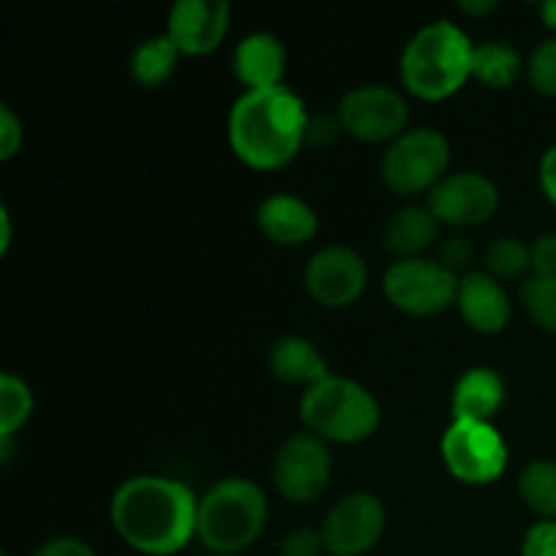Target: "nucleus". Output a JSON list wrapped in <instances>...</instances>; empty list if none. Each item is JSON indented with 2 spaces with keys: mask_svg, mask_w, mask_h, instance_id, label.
<instances>
[{
  "mask_svg": "<svg viewBox=\"0 0 556 556\" xmlns=\"http://www.w3.org/2000/svg\"><path fill=\"white\" fill-rule=\"evenodd\" d=\"M269 503L258 483L248 478H226L199 500L195 535L210 552L239 554L261 538Z\"/></svg>",
  "mask_w": 556,
  "mask_h": 556,
  "instance_id": "nucleus-4",
  "label": "nucleus"
},
{
  "mask_svg": "<svg viewBox=\"0 0 556 556\" xmlns=\"http://www.w3.org/2000/svg\"><path fill=\"white\" fill-rule=\"evenodd\" d=\"M258 226L271 242L293 248V244H304L315 237L318 217L296 195L277 193L258 206Z\"/></svg>",
  "mask_w": 556,
  "mask_h": 556,
  "instance_id": "nucleus-17",
  "label": "nucleus"
},
{
  "mask_svg": "<svg viewBox=\"0 0 556 556\" xmlns=\"http://www.w3.org/2000/svg\"><path fill=\"white\" fill-rule=\"evenodd\" d=\"M519 492L535 514L556 519V462H532L519 478Z\"/></svg>",
  "mask_w": 556,
  "mask_h": 556,
  "instance_id": "nucleus-23",
  "label": "nucleus"
},
{
  "mask_svg": "<svg viewBox=\"0 0 556 556\" xmlns=\"http://www.w3.org/2000/svg\"><path fill=\"white\" fill-rule=\"evenodd\" d=\"M541 14H543V22H546L552 30H556V0H548V3H543Z\"/></svg>",
  "mask_w": 556,
  "mask_h": 556,
  "instance_id": "nucleus-38",
  "label": "nucleus"
},
{
  "mask_svg": "<svg viewBox=\"0 0 556 556\" xmlns=\"http://www.w3.org/2000/svg\"><path fill=\"white\" fill-rule=\"evenodd\" d=\"M521 299L541 329L554 331L556 334V277H532L521 288Z\"/></svg>",
  "mask_w": 556,
  "mask_h": 556,
  "instance_id": "nucleus-26",
  "label": "nucleus"
},
{
  "mask_svg": "<svg viewBox=\"0 0 556 556\" xmlns=\"http://www.w3.org/2000/svg\"><path fill=\"white\" fill-rule=\"evenodd\" d=\"M33 556H96L90 543L79 541V538H52L43 546L36 548Z\"/></svg>",
  "mask_w": 556,
  "mask_h": 556,
  "instance_id": "nucleus-33",
  "label": "nucleus"
},
{
  "mask_svg": "<svg viewBox=\"0 0 556 556\" xmlns=\"http://www.w3.org/2000/svg\"><path fill=\"white\" fill-rule=\"evenodd\" d=\"M304 282L309 296L324 307H348L367 288V264L351 248H326L309 258Z\"/></svg>",
  "mask_w": 556,
  "mask_h": 556,
  "instance_id": "nucleus-13",
  "label": "nucleus"
},
{
  "mask_svg": "<svg viewBox=\"0 0 556 556\" xmlns=\"http://www.w3.org/2000/svg\"><path fill=\"white\" fill-rule=\"evenodd\" d=\"M541 185H543V193L548 195V201L556 206V147L543 155L541 161Z\"/></svg>",
  "mask_w": 556,
  "mask_h": 556,
  "instance_id": "nucleus-35",
  "label": "nucleus"
},
{
  "mask_svg": "<svg viewBox=\"0 0 556 556\" xmlns=\"http://www.w3.org/2000/svg\"><path fill=\"white\" fill-rule=\"evenodd\" d=\"M195 516L199 500L172 478H130L112 497L114 530L130 548L147 556L182 552L195 535Z\"/></svg>",
  "mask_w": 556,
  "mask_h": 556,
  "instance_id": "nucleus-1",
  "label": "nucleus"
},
{
  "mask_svg": "<svg viewBox=\"0 0 556 556\" xmlns=\"http://www.w3.org/2000/svg\"><path fill=\"white\" fill-rule=\"evenodd\" d=\"M386 532V510L375 494L353 492L342 497L326 516L320 535L326 552L334 556H364L372 552Z\"/></svg>",
  "mask_w": 556,
  "mask_h": 556,
  "instance_id": "nucleus-10",
  "label": "nucleus"
},
{
  "mask_svg": "<svg viewBox=\"0 0 556 556\" xmlns=\"http://www.w3.org/2000/svg\"><path fill=\"white\" fill-rule=\"evenodd\" d=\"M179 49L174 47V41L168 36H155L147 38L139 49L130 58V71H134L136 81H141L144 87H157L163 81L172 79V74L177 71Z\"/></svg>",
  "mask_w": 556,
  "mask_h": 556,
  "instance_id": "nucleus-22",
  "label": "nucleus"
},
{
  "mask_svg": "<svg viewBox=\"0 0 556 556\" xmlns=\"http://www.w3.org/2000/svg\"><path fill=\"white\" fill-rule=\"evenodd\" d=\"M383 293L396 309L407 315H438L459 296V280L440 261H396L383 277Z\"/></svg>",
  "mask_w": 556,
  "mask_h": 556,
  "instance_id": "nucleus-8",
  "label": "nucleus"
},
{
  "mask_svg": "<svg viewBox=\"0 0 556 556\" xmlns=\"http://www.w3.org/2000/svg\"><path fill=\"white\" fill-rule=\"evenodd\" d=\"M0 228H3V233H0V250L5 253L11 244V217L5 210H0Z\"/></svg>",
  "mask_w": 556,
  "mask_h": 556,
  "instance_id": "nucleus-37",
  "label": "nucleus"
},
{
  "mask_svg": "<svg viewBox=\"0 0 556 556\" xmlns=\"http://www.w3.org/2000/svg\"><path fill=\"white\" fill-rule=\"evenodd\" d=\"M302 418L309 432L326 443H362L372 438L380 424L378 400L362 383L329 378L302 396Z\"/></svg>",
  "mask_w": 556,
  "mask_h": 556,
  "instance_id": "nucleus-5",
  "label": "nucleus"
},
{
  "mask_svg": "<svg viewBox=\"0 0 556 556\" xmlns=\"http://www.w3.org/2000/svg\"><path fill=\"white\" fill-rule=\"evenodd\" d=\"M459 9L465 11V14L483 16V14H492V11H497L500 3L497 0H462Z\"/></svg>",
  "mask_w": 556,
  "mask_h": 556,
  "instance_id": "nucleus-36",
  "label": "nucleus"
},
{
  "mask_svg": "<svg viewBox=\"0 0 556 556\" xmlns=\"http://www.w3.org/2000/svg\"><path fill=\"white\" fill-rule=\"evenodd\" d=\"M30 413L33 394L25 380L9 372L0 375V440H9L16 429L25 427Z\"/></svg>",
  "mask_w": 556,
  "mask_h": 556,
  "instance_id": "nucleus-24",
  "label": "nucleus"
},
{
  "mask_svg": "<svg viewBox=\"0 0 556 556\" xmlns=\"http://www.w3.org/2000/svg\"><path fill=\"white\" fill-rule=\"evenodd\" d=\"M288 52L271 33H253L233 52V74L248 90L280 87L286 74Z\"/></svg>",
  "mask_w": 556,
  "mask_h": 556,
  "instance_id": "nucleus-16",
  "label": "nucleus"
},
{
  "mask_svg": "<svg viewBox=\"0 0 556 556\" xmlns=\"http://www.w3.org/2000/svg\"><path fill=\"white\" fill-rule=\"evenodd\" d=\"M342 128L362 141H394L405 134L407 103L383 85L356 87L340 101Z\"/></svg>",
  "mask_w": 556,
  "mask_h": 556,
  "instance_id": "nucleus-11",
  "label": "nucleus"
},
{
  "mask_svg": "<svg viewBox=\"0 0 556 556\" xmlns=\"http://www.w3.org/2000/svg\"><path fill=\"white\" fill-rule=\"evenodd\" d=\"M500 193L492 179L483 174L462 172L445 177L438 188L429 193V212L438 223L454 228L483 226L497 212Z\"/></svg>",
  "mask_w": 556,
  "mask_h": 556,
  "instance_id": "nucleus-12",
  "label": "nucleus"
},
{
  "mask_svg": "<svg viewBox=\"0 0 556 556\" xmlns=\"http://www.w3.org/2000/svg\"><path fill=\"white\" fill-rule=\"evenodd\" d=\"M527 71L538 92L556 98V38H548L532 52Z\"/></svg>",
  "mask_w": 556,
  "mask_h": 556,
  "instance_id": "nucleus-27",
  "label": "nucleus"
},
{
  "mask_svg": "<svg viewBox=\"0 0 556 556\" xmlns=\"http://www.w3.org/2000/svg\"><path fill=\"white\" fill-rule=\"evenodd\" d=\"M443 459L456 481L486 486L508 467V445L489 421H454L443 438Z\"/></svg>",
  "mask_w": 556,
  "mask_h": 556,
  "instance_id": "nucleus-7",
  "label": "nucleus"
},
{
  "mask_svg": "<svg viewBox=\"0 0 556 556\" xmlns=\"http://www.w3.org/2000/svg\"><path fill=\"white\" fill-rule=\"evenodd\" d=\"M521 71V54L510 43L489 41L472 52V76L494 90H505Z\"/></svg>",
  "mask_w": 556,
  "mask_h": 556,
  "instance_id": "nucleus-21",
  "label": "nucleus"
},
{
  "mask_svg": "<svg viewBox=\"0 0 556 556\" xmlns=\"http://www.w3.org/2000/svg\"><path fill=\"white\" fill-rule=\"evenodd\" d=\"M521 556H556V521H541L527 532Z\"/></svg>",
  "mask_w": 556,
  "mask_h": 556,
  "instance_id": "nucleus-28",
  "label": "nucleus"
},
{
  "mask_svg": "<svg viewBox=\"0 0 556 556\" xmlns=\"http://www.w3.org/2000/svg\"><path fill=\"white\" fill-rule=\"evenodd\" d=\"M22 147V123L9 106H0V157L9 161Z\"/></svg>",
  "mask_w": 556,
  "mask_h": 556,
  "instance_id": "nucleus-30",
  "label": "nucleus"
},
{
  "mask_svg": "<svg viewBox=\"0 0 556 556\" xmlns=\"http://www.w3.org/2000/svg\"><path fill=\"white\" fill-rule=\"evenodd\" d=\"M438 226V217L429 212V206H405L386 226V248L402 255V261L418 258L424 250L432 248Z\"/></svg>",
  "mask_w": 556,
  "mask_h": 556,
  "instance_id": "nucleus-20",
  "label": "nucleus"
},
{
  "mask_svg": "<svg viewBox=\"0 0 556 556\" xmlns=\"http://www.w3.org/2000/svg\"><path fill=\"white\" fill-rule=\"evenodd\" d=\"M532 271H535V277H556V233H543L535 239Z\"/></svg>",
  "mask_w": 556,
  "mask_h": 556,
  "instance_id": "nucleus-31",
  "label": "nucleus"
},
{
  "mask_svg": "<svg viewBox=\"0 0 556 556\" xmlns=\"http://www.w3.org/2000/svg\"><path fill=\"white\" fill-rule=\"evenodd\" d=\"M309 114L286 85L248 90L228 114V141L239 161L271 172L296 157L307 141Z\"/></svg>",
  "mask_w": 556,
  "mask_h": 556,
  "instance_id": "nucleus-2",
  "label": "nucleus"
},
{
  "mask_svg": "<svg viewBox=\"0 0 556 556\" xmlns=\"http://www.w3.org/2000/svg\"><path fill=\"white\" fill-rule=\"evenodd\" d=\"M470 261H472V244L467 242V239L462 237L448 239V242L440 248V264H443L448 271H454V275L459 269H465Z\"/></svg>",
  "mask_w": 556,
  "mask_h": 556,
  "instance_id": "nucleus-32",
  "label": "nucleus"
},
{
  "mask_svg": "<svg viewBox=\"0 0 556 556\" xmlns=\"http://www.w3.org/2000/svg\"><path fill=\"white\" fill-rule=\"evenodd\" d=\"M470 38L451 22L421 27L402 52V81L424 101H443L472 76Z\"/></svg>",
  "mask_w": 556,
  "mask_h": 556,
  "instance_id": "nucleus-3",
  "label": "nucleus"
},
{
  "mask_svg": "<svg viewBox=\"0 0 556 556\" xmlns=\"http://www.w3.org/2000/svg\"><path fill=\"white\" fill-rule=\"evenodd\" d=\"M459 313L478 334H500L510 320V302L500 280L489 271H470L459 280Z\"/></svg>",
  "mask_w": 556,
  "mask_h": 556,
  "instance_id": "nucleus-15",
  "label": "nucleus"
},
{
  "mask_svg": "<svg viewBox=\"0 0 556 556\" xmlns=\"http://www.w3.org/2000/svg\"><path fill=\"white\" fill-rule=\"evenodd\" d=\"M271 372L277 380L288 386H313L324 383L329 378V369H326L324 356L318 353V348L313 342L302 340V337H286V340L277 342L269 353Z\"/></svg>",
  "mask_w": 556,
  "mask_h": 556,
  "instance_id": "nucleus-19",
  "label": "nucleus"
},
{
  "mask_svg": "<svg viewBox=\"0 0 556 556\" xmlns=\"http://www.w3.org/2000/svg\"><path fill=\"white\" fill-rule=\"evenodd\" d=\"M277 492L291 503H313L331 478V454L318 434H293L280 445L271 467Z\"/></svg>",
  "mask_w": 556,
  "mask_h": 556,
  "instance_id": "nucleus-9",
  "label": "nucleus"
},
{
  "mask_svg": "<svg viewBox=\"0 0 556 556\" xmlns=\"http://www.w3.org/2000/svg\"><path fill=\"white\" fill-rule=\"evenodd\" d=\"M451 163V147L440 130L413 128L400 139L391 141L383 155V182L396 195H416L429 190L432 193L445 179Z\"/></svg>",
  "mask_w": 556,
  "mask_h": 556,
  "instance_id": "nucleus-6",
  "label": "nucleus"
},
{
  "mask_svg": "<svg viewBox=\"0 0 556 556\" xmlns=\"http://www.w3.org/2000/svg\"><path fill=\"white\" fill-rule=\"evenodd\" d=\"M3 556H5V554H3Z\"/></svg>",
  "mask_w": 556,
  "mask_h": 556,
  "instance_id": "nucleus-39",
  "label": "nucleus"
},
{
  "mask_svg": "<svg viewBox=\"0 0 556 556\" xmlns=\"http://www.w3.org/2000/svg\"><path fill=\"white\" fill-rule=\"evenodd\" d=\"M486 269L494 280H514L527 269H532V248H527L521 239L503 237L486 248Z\"/></svg>",
  "mask_w": 556,
  "mask_h": 556,
  "instance_id": "nucleus-25",
  "label": "nucleus"
},
{
  "mask_svg": "<svg viewBox=\"0 0 556 556\" xmlns=\"http://www.w3.org/2000/svg\"><path fill=\"white\" fill-rule=\"evenodd\" d=\"M340 130H342L340 117L331 119V117H324V114H318V117H309L307 144H315V147L331 144V141L337 139V134H340Z\"/></svg>",
  "mask_w": 556,
  "mask_h": 556,
  "instance_id": "nucleus-34",
  "label": "nucleus"
},
{
  "mask_svg": "<svg viewBox=\"0 0 556 556\" xmlns=\"http://www.w3.org/2000/svg\"><path fill=\"white\" fill-rule=\"evenodd\" d=\"M231 25V9L226 0H179L168 14V30L179 54L201 58L215 52Z\"/></svg>",
  "mask_w": 556,
  "mask_h": 556,
  "instance_id": "nucleus-14",
  "label": "nucleus"
},
{
  "mask_svg": "<svg viewBox=\"0 0 556 556\" xmlns=\"http://www.w3.org/2000/svg\"><path fill=\"white\" fill-rule=\"evenodd\" d=\"M503 400L505 383L494 369H470L454 389V421H489Z\"/></svg>",
  "mask_w": 556,
  "mask_h": 556,
  "instance_id": "nucleus-18",
  "label": "nucleus"
},
{
  "mask_svg": "<svg viewBox=\"0 0 556 556\" xmlns=\"http://www.w3.org/2000/svg\"><path fill=\"white\" fill-rule=\"evenodd\" d=\"M326 543L324 535L315 530H296L280 543V556H320Z\"/></svg>",
  "mask_w": 556,
  "mask_h": 556,
  "instance_id": "nucleus-29",
  "label": "nucleus"
}]
</instances>
